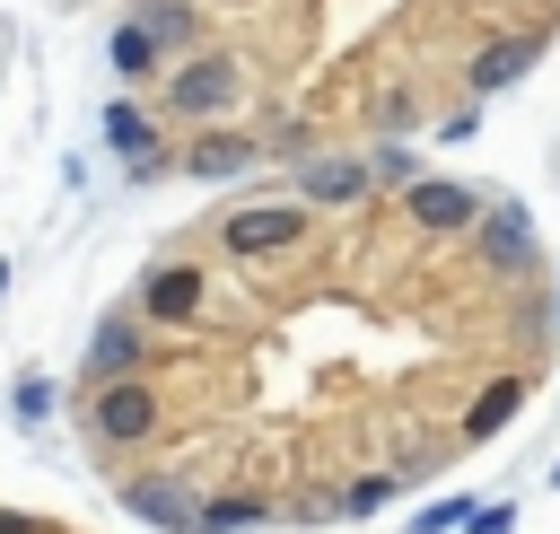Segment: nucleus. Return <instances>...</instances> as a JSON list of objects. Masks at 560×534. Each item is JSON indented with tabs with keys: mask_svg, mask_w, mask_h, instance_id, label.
<instances>
[{
	"mask_svg": "<svg viewBox=\"0 0 560 534\" xmlns=\"http://www.w3.org/2000/svg\"><path fill=\"white\" fill-rule=\"evenodd\" d=\"M158 385L149 376H114V385H88V438L96 446H140L158 438Z\"/></svg>",
	"mask_w": 560,
	"mask_h": 534,
	"instance_id": "nucleus-1",
	"label": "nucleus"
},
{
	"mask_svg": "<svg viewBox=\"0 0 560 534\" xmlns=\"http://www.w3.org/2000/svg\"><path fill=\"white\" fill-rule=\"evenodd\" d=\"M306 236H315V210H306V201H262V210H228V219H219V245H228L236 263L289 254V245H306Z\"/></svg>",
	"mask_w": 560,
	"mask_h": 534,
	"instance_id": "nucleus-2",
	"label": "nucleus"
},
{
	"mask_svg": "<svg viewBox=\"0 0 560 534\" xmlns=\"http://www.w3.org/2000/svg\"><path fill=\"white\" fill-rule=\"evenodd\" d=\"M236 96H245V61H236V53H192V61L166 70V105L192 114V123H201V114H228Z\"/></svg>",
	"mask_w": 560,
	"mask_h": 534,
	"instance_id": "nucleus-3",
	"label": "nucleus"
},
{
	"mask_svg": "<svg viewBox=\"0 0 560 534\" xmlns=\"http://www.w3.org/2000/svg\"><path fill=\"white\" fill-rule=\"evenodd\" d=\"M402 210H411V228H429V236H472V219L490 210V193H472V184H455V175H411V184H402Z\"/></svg>",
	"mask_w": 560,
	"mask_h": 534,
	"instance_id": "nucleus-4",
	"label": "nucleus"
},
{
	"mask_svg": "<svg viewBox=\"0 0 560 534\" xmlns=\"http://www.w3.org/2000/svg\"><path fill=\"white\" fill-rule=\"evenodd\" d=\"M114 499L158 534H192V516H201V490L184 473H131V481H114Z\"/></svg>",
	"mask_w": 560,
	"mask_h": 534,
	"instance_id": "nucleus-5",
	"label": "nucleus"
},
{
	"mask_svg": "<svg viewBox=\"0 0 560 534\" xmlns=\"http://www.w3.org/2000/svg\"><path fill=\"white\" fill-rule=\"evenodd\" d=\"M472 245H481L490 271H534V219H525V201H490L472 219Z\"/></svg>",
	"mask_w": 560,
	"mask_h": 534,
	"instance_id": "nucleus-6",
	"label": "nucleus"
},
{
	"mask_svg": "<svg viewBox=\"0 0 560 534\" xmlns=\"http://www.w3.org/2000/svg\"><path fill=\"white\" fill-rule=\"evenodd\" d=\"M140 359H149L140 315H105V324L88 333V350H79V376H88V385H114V376H140Z\"/></svg>",
	"mask_w": 560,
	"mask_h": 534,
	"instance_id": "nucleus-7",
	"label": "nucleus"
},
{
	"mask_svg": "<svg viewBox=\"0 0 560 534\" xmlns=\"http://www.w3.org/2000/svg\"><path fill=\"white\" fill-rule=\"evenodd\" d=\"M140 315L192 324V315H201V263H158V271L140 280Z\"/></svg>",
	"mask_w": 560,
	"mask_h": 534,
	"instance_id": "nucleus-8",
	"label": "nucleus"
},
{
	"mask_svg": "<svg viewBox=\"0 0 560 534\" xmlns=\"http://www.w3.org/2000/svg\"><path fill=\"white\" fill-rule=\"evenodd\" d=\"M105 149H114L131 175H158V166H166V158H158V131H149V114H140L131 96H114V105H105Z\"/></svg>",
	"mask_w": 560,
	"mask_h": 534,
	"instance_id": "nucleus-9",
	"label": "nucleus"
},
{
	"mask_svg": "<svg viewBox=\"0 0 560 534\" xmlns=\"http://www.w3.org/2000/svg\"><path fill=\"white\" fill-rule=\"evenodd\" d=\"M525 70H534V35H525V44H516V35H508V44H481V53L464 61V79H472V96H499V88H516Z\"/></svg>",
	"mask_w": 560,
	"mask_h": 534,
	"instance_id": "nucleus-10",
	"label": "nucleus"
},
{
	"mask_svg": "<svg viewBox=\"0 0 560 534\" xmlns=\"http://www.w3.org/2000/svg\"><path fill=\"white\" fill-rule=\"evenodd\" d=\"M131 26H140V35L158 44V61H175V53H184V44L201 35V18H192L184 0H140V9H131Z\"/></svg>",
	"mask_w": 560,
	"mask_h": 534,
	"instance_id": "nucleus-11",
	"label": "nucleus"
},
{
	"mask_svg": "<svg viewBox=\"0 0 560 534\" xmlns=\"http://www.w3.org/2000/svg\"><path fill=\"white\" fill-rule=\"evenodd\" d=\"M254 158H262V140H245V131H219V140H192V149H184V175L219 184V175H245Z\"/></svg>",
	"mask_w": 560,
	"mask_h": 534,
	"instance_id": "nucleus-12",
	"label": "nucleus"
},
{
	"mask_svg": "<svg viewBox=\"0 0 560 534\" xmlns=\"http://www.w3.org/2000/svg\"><path fill=\"white\" fill-rule=\"evenodd\" d=\"M298 184H306L315 210H324V201H359V193H368V158H306Z\"/></svg>",
	"mask_w": 560,
	"mask_h": 534,
	"instance_id": "nucleus-13",
	"label": "nucleus"
},
{
	"mask_svg": "<svg viewBox=\"0 0 560 534\" xmlns=\"http://www.w3.org/2000/svg\"><path fill=\"white\" fill-rule=\"evenodd\" d=\"M271 508L254 499V490H219V499H201V516H192V534H254Z\"/></svg>",
	"mask_w": 560,
	"mask_h": 534,
	"instance_id": "nucleus-14",
	"label": "nucleus"
},
{
	"mask_svg": "<svg viewBox=\"0 0 560 534\" xmlns=\"http://www.w3.org/2000/svg\"><path fill=\"white\" fill-rule=\"evenodd\" d=\"M516 403H525V385H516V376H499V385H481V403L464 411V438H499V429L516 420Z\"/></svg>",
	"mask_w": 560,
	"mask_h": 534,
	"instance_id": "nucleus-15",
	"label": "nucleus"
},
{
	"mask_svg": "<svg viewBox=\"0 0 560 534\" xmlns=\"http://www.w3.org/2000/svg\"><path fill=\"white\" fill-rule=\"evenodd\" d=\"M105 61H114V79H149V70H158V44L122 18V26H114V44H105Z\"/></svg>",
	"mask_w": 560,
	"mask_h": 534,
	"instance_id": "nucleus-16",
	"label": "nucleus"
},
{
	"mask_svg": "<svg viewBox=\"0 0 560 534\" xmlns=\"http://www.w3.org/2000/svg\"><path fill=\"white\" fill-rule=\"evenodd\" d=\"M9 411H18V429H35V420L52 411V376H44V368H18V385H9Z\"/></svg>",
	"mask_w": 560,
	"mask_h": 534,
	"instance_id": "nucleus-17",
	"label": "nucleus"
},
{
	"mask_svg": "<svg viewBox=\"0 0 560 534\" xmlns=\"http://www.w3.org/2000/svg\"><path fill=\"white\" fill-rule=\"evenodd\" d=\"M394 490H402V473H359V481H350V490H341L332 508H341V516H376V508H385Z\"/></svg>",
	"mask_w": 560,
	"mask_h": 534,
	"instance_id": "nucleus-18",
	"label": "nucleus"
},
{
	"mask_svg": "<svg viewBox=\"0 0 560 534\" xmlns=\"http://www.w3.org/2000/svg\"><path fill=\"white\" fill-rule=\"evenodd\" d=\"M455 525H472V508H464V499H429V508L411 516V534H455Z\"/></svg>",
	"mask_w": 560,
	"mask_h": 534,
	"instance_id": "nucleus-19",
	"label": "nucleus"
},
{
	"mask_svg": "<svg viewBox=\"0 0 560 534\" xmlns=\"http://www.w3.org/2000/svg\"><path fill=\"white\" fill-rule=\"evenodd\" d=\"M411 175H420L411 149H376V158H368V184H411Z\"/></svg>",
	"mask_w": 560,
	"mask_h": 534,
	"instance_id": "nucleus-20",
	"label": "nucleus"
},
{
	"mask_svg": "<svg viewBox=\"0 0 560 534\" xmlns=\"http://www.w3.org/2000/svg\"><path fill=\"white\" fill-rule=\"evenodd\" d=\"M464 534H508V508H472V525Z\"/></svg>",
	"mask_w": 560,
	"mask_h": 534,
	"instance_id": "nucleus-21",
	"label": "nucleus"
},
{
	"mask_svg": "<svg viewBox=\"0 0 560 534\" xmlns=\"http://www.w3.org/2000/svg\"><path fill=\"white\" fill-rule=\"evenodd\" d=\"M0 534H44V525H35V516H9V508H0Z\"/></svg>",
	"mask_w": 560,
	"mask_h": 534,
	"instance_id": "nucleus-22",
	"label": "nucleus"
},
{
	"mask_svg": "<svg viewBox=\"0 0 560 534\" xmlns=\"http://www.w3.org/2000/svg\"><path fill=\"white\" fill-rule=\"evenodd\" d=\"M551 271H560V263H551ZM551 324H560V280H551Z\"/></svg>",
	"mask_w": 560,
	"mask_h": 534,
	"instance_id": "nucleus-23",
	"label": "nucleus"
},
{
	"mask_svg": "<svg viewBox=\"0 0 560 534\" xmlns=\"http://www.w3.org/2000/svg\"><path fill=\"white\" fill-rule=\"evenodd\" d=\"M0 298H9V263H0Z\"/></svg>",
	"mask_w": 560,
	"mask_h": 534,
	"instance_id": "nucleus-24",
	"label": "nucleus"
},
{
	"mask_svg": "<svg viewBox=\"0 0 560 534\" xmlns=\"http://www.w3.org/2000/svg\"><path fill=\"white\" fill-rule=\"evenodd\" d=\"M551 481H560V473H551Z\"/></svg>",
	"mask_w": 560,
	"mask_h": 534,
	"instance_id": "nucleus-25",
	"label": "nucleus"
}]
</instances>
